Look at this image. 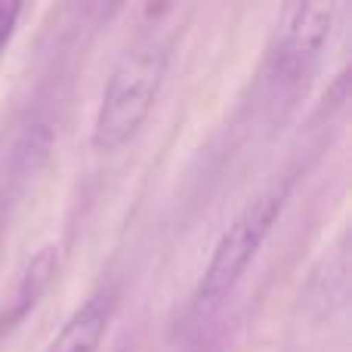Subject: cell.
<instances>
[{"label":"cell","instance_id":"cell-3","mask_svg":"<svg viewBox=\"0 0 352 352\" xmlns=\"http://www.w3.org/2000/svg\"><path fill=\"white\" fill-rule=\"evenodd\" d=\"M337 3H287L272 31L266 74L275 87H297L318 62L337 25Z\"/></svg>","mask_w":352,"mask_h":352},{"label":"cell","instance_id":"cell-4","mask_svg":"<svg viewBox=\"0 0 352 352\" xmlns=\"http://www.w3.org/2000/svg\"><path fill=\"white\" fill-rule=\"evenodd\" d=\"M111 303L105 294L87 297L78 309L68 316V322L59 328L47 352H99L105 334H109Z\"/></svg>","mask_w":352,"mask_h":352},{"label":"cell","instance_id":"cell-5","mask_svg":"<svg viewBox=\"0 0 352 352\" xmlns=\"http://www.w3.org/2000/svg\"><path fill=\"white\" fill-rule=\"evenodd\" d=\"M19 16H22V3H12V0H0V53L6 50V43L16 34Z\"/></svg>","mask_w":352,"mask_h":352},{"label":"cell","instance_id":"cell-2","mask_svg":"<svg viewBox=\"0 0 352 352\" xmlns=\"http://www.w3.org/2000/svg\"><path fill=\"white\" fill-rule=\"evenodd\" d=\"M287 204V186H272L263 195H256L219 235L204 272L192 294V316L207 318L226 303L238 281L244 278L248 266L256 260L263 241L269 238L272 226L278 223L281 210Z\"/></svg>","mask_w":352,"mask_h":352},{"label":"cell","instance_id":"cell-1","mask_svg":"<svg viewBox=\"0 0 352 352\" xmlns=\"http://www.w3.org/2000/svg\"><path fill=\"white\" fill-rule=\"evenodd\" d=\"M170 56L173 41L161 31L140 34L121 53V59L109 74L102 99H99L96 118H93L96 152H118L140 133V127L158 102V93L170 68Z\"/></svg>","mask_w":352,"mask_h":352}]
</instances>
